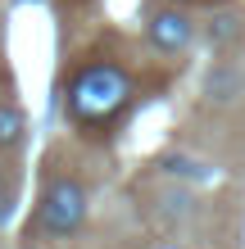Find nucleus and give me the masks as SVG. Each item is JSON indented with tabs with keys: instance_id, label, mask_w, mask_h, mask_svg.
<instances>
[{
	"instance_id": "7",
	"label": "nucleus",
	"mask_w": 245,
	"mask_h": 249,
	"mask_svg": "<svg viewBox=\"0 0 245 249\" xmlns=\"http://www.w3.org/2000/svg\"><path fill=\"white\" fill-rule=\"evenodd\" d=\"M232 86H236V77H232V72H218V77H209V91H218V100H232V95H227V91H232Z\"/></svg>"
},
{
	"instance_id": "6",
	"label": "nucleus",
	"mask_w": 245,
	"mask_h": 249,
	"mask_svg": "<svg viewBox=\"0 0 245 249\" xmlns=\"http://www.w3.org/2000/svg\"><path fill=\"white\" fill-rule=\"evenodd\" d=\"M168 172H182V177H200V181L209 177L205 163H191V159H168Z\"/></svg>"
},
{
	"instance_id": "5",
	"label": "nucleus",
	"mask_w": 245,
	"mask_h": 249,
	"mask_svg": "<svg viewBox=\"0 0 245 249\" xmlns=\"http://www.w3.org/2000/svg\"><path fill=\"white\" fill-rule=\"evenodd\" d=\"M236 36H241V18L236 14H218V18L209 23V41L213 46H232Z\"/></svg>"
},
{
	"instance_id": "3",
	"label": "nucleus",
	"mask_w": 245,
	"mask_h": 249,
	"mask_svg": "<svg viewBox=\"0 0 245 249\" xmlns=\"http://www.w3.org/2000/svg\"><path fill=\"white\" fill-rule=\"evenodd\" d=\"M146 32H150V46H159L164 54H177V50L191 46V18L182 9H159Z\"/></svg>"
},
{
	"instance_id": "4",
	"label": "nucleus",
	"mask_w": 245,
	"mask_h": 249,
	"mask_svg": "<svg viewBox=\"0 0 245 249\" xmlns=\"http://www.w3.org/2000/svg\"><path fill=\"white\" fill-rule=\"evenodd\" d=\"M23 136H27V118H23V109L0 105V150H19Z\"/></svg>"
},
{
	"instance_id": "2",
	"label": "nucleus",
	"mask_w": 245,
	"mask_h": 249,
	"mask_svg": "<svg viewBox=\"0 0 245 249\" xmlns=\"http://www.w3.org/2000/svg\"><path fill=\"white\" fill-rule=\"evenodd\" d=\"M86 222V190L73 177H55L41 195V209H37V227L46 231L50 240H64Z\"/></svg>"
},
{
	"instance_id": "1",
	"label": "nucleus",
	"mask_w": 245,
	"mask_h": 249,
	"mask_svg": "<svg viewBox=\"0 0 245 249\" xmlns=\"http://www.w3.org/2000/svg\"><path fill=\"white\" fill-rule=\"evenodd\" d=\"M127 95H132V77L118 64H86L68 86V113L77 123H105L127 105Z\"/></svg>"
},
{
	"instance_id": "8",
	"label": "nucleus",
	"mask_w": 245,
	"mask_h": 249,
	"mask_svg": "<svg viewBox=\"0 0 245 249\" xmlns=\"http://www.w3.org/2000/svg\"><path fill=\"white\" fill-rule=\"evenodd\" d=\"M9 217V190H0V222Z\"/></svg>"
}]
</instances>
